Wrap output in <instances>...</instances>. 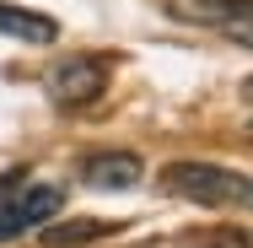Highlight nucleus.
<instances>
[{
	"mask_svg": "<svg viewBox=\"0 0 253 248\" xmlns=\"http://www.w3.org/2000/svg\"><path fill=\"white\" fill-rule=\"evenodd\" d=\"M59 205H65V189L59 184H16V178H5L0 184V243L22 238L27 227L54 221Z\"/></svg>",
	"mask_w": 253,
	"mask_h": 248,
	"instance_id": "f257e3e1",
	"label": "nucleus"
},
{
	"mask_svg": "<svg viewBox=\"0 0 253 248\" xmlns=\"http://www.w3.org/2000/svg\"><path fill=\"white\" fill-rule=\"evenodd\" d=\"M43 92L59 108H92L108 92V59H97V54H65V59H54L49 76H43Z\"/></svg>",
	"mask_w": 253,
	"mask_h": 248,
	"instance_id": "f03ea898",
	"label": "nucleus"
},
{
	"mask_svg": "<svg viewBox=\"0 0 253 248\" xmlns=\"http://www.w3.org/2000/svg\"><path fill=\"white\" fill-rule=\"evenodd\" d=\"M162 184L178 199H194V205H232V199L248 195V184L226 167H210V162H172L162 173Z\"/></svg>",
	"mask_w": 253,
	"mask_h": 248,
	"instance_id": "7ed1b4c3",
	"label": "nucleus"
},
{
	"mask_svg": "<svg viewBox=\"0 0 253 248\" xmlns=\"http://www.w3.org/2000/svg\"><path fill=\"white\" fill-rule=\"evenodd\" d=\"M81 184H86V189H102V195H124V189L140 184V156H129V151L92 156V162L81 167Z\"/></svg>",
	"mask_w": 253,
	"mask_h": 248,
	"instance_id": "20e7f679",
	"label": "nucleus"
},
{
	"mask_svg": "<svg viewBox=\"0 0 253 248\" xmlns=\"http://www.w3.org/2000/svg\"><path fill=\"white\" fill-rule=\"evenodd\" d=\"M0 33L5 38H22V44H54L59 38V22L43 11H27V5H5L0 0Z\"/></svg>",
	"mask_w": 253,
	"mask_h": 248,
	"instance_id": "39448f33",
	"label": "nucleus"
},
{
	"mask_svg": "<svg viewBox=\"0 0 253 248\" xmlns=\"http://www.w3.org/2000/svg\"><path fill=\"white\" fill-rule=\"evenodd\" d=\"M124 221H102V216H81V221H65V227H43V243L49 248H70V243H92V238H108L119 232Z\"/></svg>",
	"mask_w": 253,
	"mask_h": 248,
	"instance_id": "423d86ee",
	"label": "nucleus"
},
{
	"mask_svg": "<svg viewBox=\"0 0 253 248\" xmlns=\"http://www.w3.org/2000/svg\"><path fill=\"white\" fill-rule=\"evenodd\" d=\"M221 33H226V38H237V44H248V49H253V0H243V5H232V11H226V22H221Z\"/></svg>",
	"mask_w": 253,
	"mask_h": 248,
	"instance_id": "0eeeda50",
	"label": "nucleus"
},
{
	"mask_svg": "<svg viewBox=\"0 0 253 248\" xmlns=\"http://www.w3.org/2000/svg\"><path fill=\"white\" fill-rule=\"evenodd\" d=\"M226 5H243V0H226Z\"/></svg>",
	"mask_w": 253,
	"mask_h": 248,
	"instance_id": "6e6552de",
	"label": "nucleus"
},
{
	"mask_svg": "<svg viewBox=\"0 0 253 248\" xmlns=\"http://www.w3.org/2000/svg\"><path fill=\"white\" fill-rule=\"evenodd\" d=\"M248 195H253V184H248Z\"/></svg>",
	"mask_w": 253,
	"mask_h": 248,
	"instance_id": "1a4fd4ad",
	"label": "nucleus"
}]
</instances>
